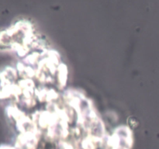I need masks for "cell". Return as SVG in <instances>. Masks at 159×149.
<instances>
[]
</instances>
